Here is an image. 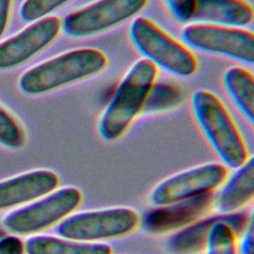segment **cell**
<instances>
[{"mask_svg":"<svg viewBox=\"0 0 254 254\" xmlns=\"http://www.w3.org/2000/svg\"><path fill=\"white\" fill-rule=\"evenodd\" d=\"M107 63L105 54L97 49H74L29 68L18 85L27 95H42L97 74Z\"/></svg>","mask_w":254,"mask_h":254,"instance_id":"cell-1","label":"cell"},{"mask_svg":"<svg viewBox=\"0 0 254 254\" xmlns=\"http://www.w3.org/2000/svg\"><path fill=\"white\" fill-rule=\"evenodd\" d=\"M156 76L157 66L143 58L129 67L98 119L97 131L103 140L113 142L125 134L143 110Z\"/></svg>","mask_w":254,"mask_h":254,"instance_id":"cell-2","label":"cell"},{"mask_svg":"<svg viewBox=\"0 0 254 254\" xmlns=\"http://www.w3.org/2000/svg\"><path fill=\"white\" fill-rule=\"evenodd\" d=\"M194 118L206 140L227 169L240 167L248 158L245 141L229 112L212 92L194 91L191 97Z\"/></svg>","mask_w":254,"mask_h":254,"instance_id":"cell-3","label":"cell"},{"mask_svg":"<svg viewBox=\"0 0 254 254\" xmlns=\"http://www.w3.org/2000/svg\"><path fill=\"white\" fill-rule=\"evenodd\" d=\"M83 198L75 187L58 188L44 196L15 208L2 219L3 228L12 235L33 236L58 225L75 211Z\"/></svg>","mask_w":254,"mask_h":254,"instance_id":"cell-4","label":"cell"},{"mask_svg":"<svg viewBox=\"0 0 254 254\" xmlns=\"http://www.w3.org/2000/svg\"><path fill=\"white\" fill-rule=\"evenodd\" d=\"M141 216L128 206L72 212L56 225L57 235L88 243L122 238L138 228Z\"/></svg>","mask_w":254,"mask_h":254,"instance_id":"cell-5","label":"cell"},{"mask_svg":"<svg viewBox=\"0 0 254 254\" xmlns=\"http://www.w3.org/2000/svg\"><path fill=\"white\" fill-rule=\"evenodd\" d=\"M129 37L143 59L173 75L187 77L197 69V61L191 52L147 18L133 20Z\"/></svg>","mask_w":254,"mask_h":254,"instance_id":"cell-6","label":"cell"},{"mask_svg":"<svg viewBox=\"0 0 254 254\" xmlns=\"http://www.w3.org/2000/svg\"><path fill=\"white\" fill-rule=\"evenodd\" d=\"M228 169L221 163L210 162L176 173L159 182L150 191L152 206L166 205L215 191L225 181Z\"/></svg>","mask_w":254,"mask_h":254,"instance_id":"cell-7","label":"cell"},{"mask_svg":"<svg viewBox=\"0 0 254 254\" xmlns=\"http://www.w3.org/2000/svg\"><path fill=\"white\" fill-rule=\"evenodd\" d=\"M181 38L194 50L227 57L246 64L254 63V35L250 31L194 23L183 29Z\"/></svg>","mask_w":254,"mask_h":254,"instance_id":"cell-8","label":"cell"},{"mask_svg":"<svg viewBox=\"0 0 254 254\" xmlns=\"http://www.w3.org/2000/svg\"><path fill=\"white\" fill-rule=\"evenodd\" d=\"M148 0H97L69 13L62 23L71 38H85L107 31L137 15Z\"/></svg>","mask_w":254,"mask_h":254,"instance_id":"cell-9","label":"cell"},{"mask_svg":"<svg viewBox=\"0 0 254 254\" xmlns=\"http://www.w3.org/2000/svg\"><path fill=\"white\" fill-rule=\"evenodd\" d=\"M62 23L57 17L35 21L16 35L0 43V70L22 65L58 37Z\"/></svg>","mask_w":254,"mask_h":254,"instance_id":"cell-10","label":"cell"},{"mask_svg":"<svg viewBox=\"0 0 254 254\" xmlns=\"http://www.w3.org/2000/svg\"><path fill=\"white\" fill-rule=\"evenodd\" d=\"M213 192L180 200L166 205L153 206L141 217L140 224L150 234L176 232L205 216L212 208Z\"/></svg>","mask_w":254,"mask_h":254,"instance_id":"cell-11","label":"cell"},{"mask_svg":"<svg viewBox=\"0 0 254 254\" xmlns=\"http://www.w3.org/2000/svg\"><path fill=\"white\" fill-rule=\"evenodd\" d=\"M60 178L49 169L31 170L0 181V211L26 205L59 188Z\"/></svg>","mask_w":254,"mask_h":254,"instance_id":"cell-12","label":"cell"},{"mask_svg":"<svg viewBox=\"0 0 254 254\" xmlns=\"http://www.w3.org/2000/svg\"><path fill=\"white\" fill-rule=\"evenodd\" d=\"M221 184L213 193L212 208L216 213L240 211L254 196V158H249Z\"/></svg>","mask_w":254,"mask_h":254,"instance_id":"cell-13","label":"cell"},{"mask_svg":"<svg viewBox=\"0 0 254 254\" xmlns=\"http://www.w3.org/2000/svg\"><path fill=\"white\" fill-rule=\"evenodd\" d=\"M253 8L244 0H195L190 21L241 28L253 21Z\"/></svg>","mask_w":254,"mask_h":254,"instance_id":"cell-14","label":"cell"},{"mask_svg":"<svg viewBox=\"0 0 254 254\" xmlns=\"http://www.w3.org/2000/svg\"><path fill=\"white\" fill-rule=\"evenodd\" d=\"M25 254H112L105 243H88L61 237L37 234L24 242Z\"/></svg>","mask_w":254,"mask_h":254,"instance_id":"cell-15","label":"cell"},{"mask_svg":"<svg viewBox=\"0 0 254 254\" xmlns=\"http://www.w3.org/2000/svg\"><path fill=\"white\" fill-rule=\"evenodd\" d=\"M252 219V213L240 210L215 222L208 233L205 254H237V237Z\"/></svg>","mask_w":254,"mask_h":254,"instance_id":"cell-16","label":"cell"},{"mask_svg":"<svg viewBox=\"0 0 254 254\" xmlns=\"http://www.w3.org/2000/svg\"><path fill=\"white\" fill-rule=\"evenodd\" d=\"M228 214L216 213L202 216L188 226L174 232L167 240V249L172 254H197L205 248L206 240L211 226L229 216Z\"/></svg>","mask_w":254,"mask_h":254,"instance_id":"cell-17","label":"cell"},{"mask_svg":"<svg viewBox=\"0 0 254 254\" xmlns=\"http://www.w3.org/2000/svg\"><path fill=\"white\" fill-rule=\"evenodd\" d=\"M223 84L229 96L252 124L254 118V77L248 70L232 66L223 74Z\"/></svg>","mask_w":254,"mask_h":254,"instance_id":"cell-18","label":"cell"},{"mask_svg":"<svg viewBox=\"0 0 254 254\" xmlns=\"http://www.w3.org/2000/svg\"><path fill=\"white\" fill-rule=\"evenodd\" d=\"M183 95L181 90L172 84H153L145 100L143 110L147 113L162 112L180 104Z\"/></svg>","mask_w":254,"mask_h":254,"instance_id":"cell-19","label":"cell"},{"mask_svg":"<svg viewBox=\"0 0 254 254\" xmlns=\"http://www.w3.org/2000/svg\"><path fill=\"white\" fill-rule=\"evenodd\" d=\"M26 143V133L21 123L0 106V145L18 150Z\"/></svg>","mask_w":254,"mask_h":254,"instance_id":"cell-20","label":"cell"},{"mask_svg":"<svg viewBox=\"0 0 254 254\" xmlns=\"http://www.w3.org/2000/svg\"><path fill=\"white\" fill-rule=\"evenodd\" d=\"M70 0H25L20 7V17L23 21L33 23L49 17L51 13L61 8Z\"/></svg>","mask_w":254,"mask_h":254,"instance_id":"cell-21","label":"cell"},{"mask_svg":"<svg viewBox=\"0 0 254 254\" xmlns=\"http://www.w3.org/2000/svg\"><path fill=\"white\" fill-rule=\"evenodd\" d=\"M173 16L181 21H190L194 10L195 0H164Z\"/></svg>","mask_w":254,"mask_h":254,"instance_id":"cell-22","label":"cell"},{"mask_svg":"<svg viewBox=\"0 0 254 254\" xmlns=\"http://www.w3.org/2000/svg\"><path fill=\"white\" fill-rule=\"evenodd\" d=\"M0 254H25L24 241L16 235H5L0 239Z\"/></svg>","mask_w":254,"mask_h":254,"instance_id":"cell-23","label":"cell"},{"mask_svg":"<svg viewBox=\"0 0 254 254\" xmlns=\"http://www.w3.org/2000/svg\"><path fill=\"white\" fill-rule=\"evenodd\" d=\"M237 249L241 254H253V218L237 237Z\"/></svg>","mask_w":254,"mask_h":254,"instance_id":"cell-24","label":"cell"},{"mask_svg":"<svg viewBox=\"0 0 254 254\" xmlns=\"http://www.w3.org/2000/svg\"><path fill=\"white\" fill-rule=\"evenodd\" d=\"M11 4L12 0H0V38L3 36L8 24Z\"/></svg>","mask_w":254,"mask_h":254,"instance_id":"cell-25","label":"cell"},{"mask_svg":"<svg viewBox=\"0 0 254 254\" xmlns=\"http://www.w3.org/2000/svg\"><path fill=\"white\" fill-rule=\"evenodd\" d=\"M5 235H6V233H5V229H4L3 227H1V226H0V239H1V238H3Z\"/></svg>","mask_w":254,"mask_h":254,"instance_id":"cell-26","label":"cell"}]
</instances>
